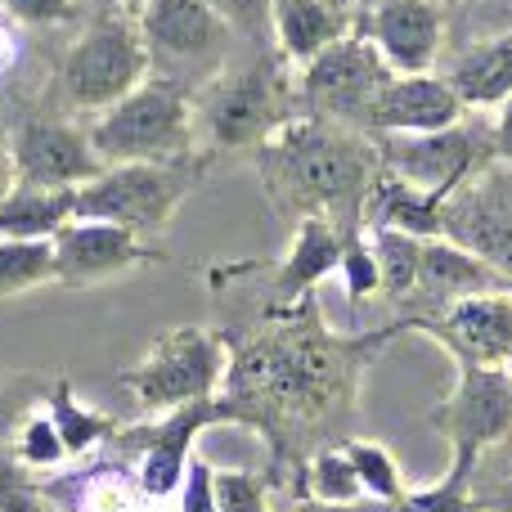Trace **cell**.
<instances>
[{"label":"cell","mask_w":512,"mask_h":512,"mask_svg":"<svg viewBox=\"0 0 512 512\" xmlns=\"http://www.w3.org/2000/svg\"><path fill=\"white\" fill-rule=\"evenodd\" d=\"M230 369L221 382V423H243L270 445V481L297 504L301 468L315 450L346 441L360 414V382L373 355L400 337L396 324L373 333H333L319 301L252 306L243 328H221Z\"/></svg>","instance_id":"6da1fadb"},{"label":"cell","mask_w":512,"mask_h":512,"mask_svg":"<svg viewBox=\"0 0 512 512\" xmlns=\"http://www.w3.org/2000/svg\"><path fill=\"white\" fill-rule=\"evenodd\" d=\"M265 198L292 225L306 216H324L342 234L364 230V198L382 171L378 144L364 131L324 117H292L252 153Z\"/></svg>","instance_id":"7a4b0ae2"},{"label":"cell","mask_w":512,"mask_h":512,"mask_svg":"<svg viewBox=\"0 0 512 512\" xmlns=\"http://www.w3.org/2000/svg\"><path fill=\"white\" fill-rule=\"evenodd\" d=\"M301 117L297 77L279 50H261L256 59L225 68L203 90H194V140L198 153H256L274 131Z\"/></svg>","instance_id":"3957f363"},{"label":"cell","mask_w":512,"mask_h":512,"mask_svg":"<svg viewBox=\"0 0 512 512\" xmlns=\"http://www.w3.org/2000/svg\"><path fill=\"white\" fill-rule=\"evenodd\" d=\"M153 77L149 50L135 14L126 9H95L72 36V45L59 54L50 86V104L72 117H95L126 99L135 86Z\"/></svg>","instance_id":"277c9868"},{"label":"cell","mask_w":512,"mask_h":512,"mask_svg":"<svg viewBox=\"0 0 512 512\" xmlns=\"http://www.w3.org/2000/svg\"><path fill=\"white\" fill-rule=\"evenodd\" d=\"M207 167H212L207 153H189L176 162H117L77 189V216L122 225L153 243L167 234L185 198L203 185Z\"/></svg>","instance_id":"5b68a950"},{"label":"cell","mask_w":512,"mask_h":512,"mask_svg":"<svg viewBox=\"0 0 512 512\" xmlns=\"http://www.w3.org/2000/svg\"><path fill=\"white\" fill-rule=\"evenodd\" d=\"M90 144L104 158V167L117 162H176L198 153L194 140V95L176 81L149 77L113 108L95 113L86 122Z\"/></svg>","instance_id":"8992f818"},{"label":"cell","mask_w":512,"mask_h":512,"mask_svg":"<svg viewBox=\"0 0 512 512\" xmlns=\"http://www.w3.org/2000/svg\"><path fill=\"white\" fill-rule=\"evenodd\" d=\"M225 369H230V342L221 328L180 324L153 337L149 351L122 373V387L140 414H171L180 405L221 396Z\"/></svg>","instance_id":"52a82bcc"},{"label":"cell","mask_w":512,"mask_h":512,"mask_svg":"<svg viewBox=\"0 0 512 512\" xmlns=\"http://www.w3.org/2000/svg\"><path fill=\"white\" fill-rule=\"evenodd\" d=\"M153 77L176 81L189 95L230 68L234 27L207 0H144L135 9Z\"/></svg>","instance_id":"ba28073f"},{"label":"cell","mask_w":512,"mask_h":512,"mask_svg":"<svg viewBox=\"0 0 512 512\" xmlns=\"http://www.w3.org/2000/svg\"><path fill=\"white\" fill-rule=\"evenodd\" d=\"M373 144H378V162L391 176L441 198V203L495 162L490 126L468 122V117L427 135H373Z\"/></svg>","instance_id":"9c48e42d"},{"label":"cell","mask_w":512,"mask_h":512,"mask_svg":"<svg viewBox=\"0 0 512 512\" xmlns=\"http://www.w3.org/2000/svg\"><path fill=\"white\" fill-rule=\"evenodd\" d=\"M432 423L445 436V445H450L445 477L468 486L481 454L512 432V369L508 364H495V369H459V382L436 405Z\"/></svg>","instance_id":"30bf717a"},{"label":"cell","mask_w":512,"mask_h":512,"mask_svg":"<svg viewBox=\"0 0 512 512\" xmlns=\"http://www.w3.org/2000/svg\"><path fill=\"white\" fill-rule=\"evenodd\" d=\"M391 77H396V72L387 68L378 45L364 32H351L337 45H328L324 54H315L306 68H297L301 113L360 131L364 108L373 104V95H378Z\"/></svg>","instance_id":"8fae6325"},{"label":"cell","mask_w":512,"mask_h":512,"mask_svg":"<svg viewBox=\"0 0 512 512\" xmlns=\"http://www.w3.org/2000/svg\"><path fill=\"white\" fill-rule=\"evenodd\" d=\"M9 144H14V176L18 185L41 189H81L104 171V158L90 144V131L72 113L45 104L23 108L9 122Z\"/></svg>","instance_id":"7c38bea8"},{"label":"cell","mask_w":512,"mask_h":512,"mask_svg":"<svg viewBox=\"0 0 512 512\" xmlns=\"http://www.w3.org/2000/svg\"><path fill=\"white\" fill-rule=\"evenodd\" d=\"M216 423H221V405H216V400H198V405H180V409H171V414H158L153 423L117 427L108 450L131 459L144 495L171 499L189 472L194 441Z\"/></svg>","instance_id":"4fadbf2b"},{"label":"cell","mask_w":512,"mask_h":512,"mask_svg":"<svg viewBox=\"0 0 512 512\" xmlns=\"http://www.w3.org/2000/svg\"><path fill=\"white\" fill-rule=\"evenodd\" d=\"M400 333H427L454 355L459 369H495L512 364V292L490 288L450 301L423 319H391Z\"/></svg>","instance_id":"5bb4252c"},{"label":"cell","mask_w":512,"mask_h":512,"mask_svg":"<svg viewBox=\"0 0 512 512\" xmlns=\"http://www.w3.org/2000/svg\"><path fill=\"white\" fill-rule=\"evenodd\" d=\"M54 248V283L63 288H99V283L126 279V274L144 270V265H162L167 252L158 243L140 239V234L122 230L108 221H68L50 239Z\"/></svg>","instance_id":"9a60e30c"},{"label":"cell","mask_w":512,"mask_h":512,"mask_svg":"<svg viewBox=\"0 0 512 512\" xmlns=\"http://www.w3.org/2000/svg\"><path fill=\"white\" fill-rule=\"evenodd\" d=\"M441 239L477 252L486 265L512 283V167H486L459 194L445 198V234Z\"/></svg>","instance_id":"2e32d148"},{"label":"cell","mask_w":512,"mask_h":512,"mask_svg":"<svg viewBox=\"0 0 512 512\" xmlns=\"http://www.w3.org/2000/svg\"><path fill=\"white\" fill-rule=\"evenodd\" d=\"M468 108L441 72H396L364 108V135H427L463 122Z\"/></svg>","instance_id":"e0dca14e"},{"label":"cell","mask_w":512,"mask_h":512,"mask_svg":"<svg viewBox=\"0 0 512 512\" xmlns=\"http://www.w3.org/2000/svg\"><path fill=\"white\" fill-rule=\"evenodd\" d=\"M360 32L378 45L391 72H432L445 50V9L436 0H373Z\"/></svg>","instance_id":"ac0fdd59"},{"label":"cell","mask_w":512,"mask_h":512,"mask_svg":"<svg viewBox=\"0 0 512 512\" xmlns=\"http://www.w3.org/2000/svg\"><path fill=\"white\" fill-rule=\"evenodd\" d=\"M346 239H351V234H342L333 221H324V216L297 221L283 261L261 279L252 301L256 306H297V301L315 297L319 283H324L328 274H337V265H342Z\"/></svg>","instance_id":"d6986e66"},{"label":"cell","mask_w":512,"mask_h":512,"mask_svg":"<svg viewBox=\"0 0 512 512\" xmlns=\"http://www.w3.org/2000/svg\"><path fill=\"white\" fill-rule=\"evenodd\" d=\"M355 9L360 0H270V45L292 68H306L328 45L360 32Z\"/></svg>","instance_id":"ffe728a7"},{"label":"cell","mask_w":512,"mask_h":512,"mask_svg":"<svg viewBox=\"0 0 512 512\" xmlns=\"http://www.w3.org/2000/svg\"><path fill=\"white\" fill-rule=\"evenodd\" d=\"M504 274L495 265H486L477 252L459 248L450 239H423V270H418V288L414 297L405 301V315L396 319H423V315H436L445 310L450 301L459 297H472V292H490V288H504Z\"/></svg>","instance_id":"44dd1931"},{"label":"cell","mask_w":512,"mask_h":512,"mask_svg":"<svg viewBox=\"0 0 512 512\" xmlns=\"http://www.w3.org/2000/svg\"><path fill=\"white\" fill-rule=\"evenodd\" d=\"M405 230L418 234V239H441L445 234V203L423 189L405 185L400 176H391L387 167L373 176L369 198H364V230Z\"/></svg>","instance_id":"7402d4cb"},{"label":"cell","mask_w":512,"mask_h":512,"mask_svg":"<svg viewBox=\"0 0 512 512\" xmlns=\"http://www.w3.org/2000/svg\"><path fill=\"white\" fill-rule=\"evenodd\" d=\"M50 504H59L63 512H153V504H162V499L144 495L135 468L104 463V468H95V472L59 481V486L50 490Z\"/></svg>","instance_id":"603a6c76"},{"label":"cell","mask_w":512,"mask_h":512,"mask_svg":"<svg viewBox=\"0 0 512 512\" xmlns=\"http://www.w3.org/2000/svg\"><path fill=\"white\" fill-rule=\"evenodd\" d=\"M445 81L463 99V108H499L504 99H512V32L463 50L450 63Z\"/></svg>","instance_id":"cb8c5ba5"},{"label":"cell","mask_w":512,"mask_h":512,"mask_svg":"<svg viewBox=\"0 0 512 512\" xmlns=\"http://www.w3.org/2000/svg\"><path fill=\"white\" fill-rule=\"evenodd\" d=\"M77 221V189H41L14 185L0 203V239H32L45 243Z\"/></svg>","instance_id":"d4e9b609"},{"label":"cell","mask_w":512,"mask_h":512,"mask_svg":"<svg viewBox=\"0 0 512 512\" xmlns=\"http://www.w3.org/2000/svg\"><path fill=\"white\" fill-rule=\"evenodd\" d=\"M45 414H50V423H54V432H59L68 459H81V454L104 450V445L117 436V427H122L117 418H108V414H99V409L81 405L77 387H72L68 378H54L50 396H45Z\"/></svg>","instance_id":"484cf974"},{"label":"cell","mask_w":512,"mask_h":512,"mask_svg":"<svg viewBox=\"0 0 512 512\" xmlns=\"http://www.w3.org/2000/svg\"><path fill=\"white\" fill-rule=\"evenodd\" d=\"M364 239H369L373 256H378L382 292L405 306L418 288V270H423V239H418V234H405V230H382V225L364 230Z\"/></svg>","instance_id":"4316f807"},{"label":"cell","mask_w":512,"mask_h":512,"mask_svg":"<svg viewBox=\"0 0 512 512\" xmlns=\"http://www.w3.org/2000/svg\"><path fill=\"white\" fill-rule=\"evenodd\" d=\"M301 499H319V504H360L364 499V486L355 477L351 459H346L342 441L337 445H324L306 459L301 468V486H297V504Z\"/></svg>","instance_id":"83f0119b"},{"label":"cell","mask_w":512,"mask_h":512,"mask_svg":"<svg viewBox=\"0 0 512 512\" xmlns=\"http://www.w3.org/2000/svg\"><path fill=\"white\" fill-rule=\"evenodd\" d=\"M342 450H346V459H351L355 477H360L364 499H378V504H400V499L409 495L405 472H400L396 454H391L387 445L364 441V436H346Z\"/></svg>","instance_id":"f1b7e54d"},{"label":"cell","mask_w":512,"mask_h":512,"mask_svg":"<svg viewBox=\"0 0 512 512\" xmlns=\"http://www.w3.org/2000/svg\"><path fill=\"white\" fill-rule=\"evenodd\" d=\"M54 283V248L50 239L32 243V239H0V301L5 297H23Z\"/></svg>","instance_id":"f546056e"},{"label":"cell","mask_w":512,"mask_h":512,"mask_svg":"<svg viewBox=\"0 0 512 512\" xmlns=\"http://www.w3.org/2000/svg\"><path fill=\"white\" fill-rule=\"evenodd\" d=\"M468 495L477 512H512V432L477 459L468 477Z\"/></svg>","instance_id":"4dcf8cb0"},{"label":"cell","mask_w":512,"mask_h":512,"mask_svg":"<svg viewBox=\"0 0 512 512\" xmlns=\"http://www.w3.org/2000/svg\"><path fill=\"white\" fill-rule=\"evenodd\" d=\"M212 490L221 512H274V481L256 468H212Z\"/></svg>","instance_id":"1f68e13d"},{"label":"cell","mask_w":512,"mask_h":512,"mask_svg":"<svg viewBox=\"0 0 512 512\" xmlns=\"http://www.w3.org/2000/svg\"><path fill=\"white\" fill-rule=\"evenodd\" d=\"M0 512H54L41 472L27 468L14 445H0Z\"/></svg>","instance_id":"d6a6232c"},{"label":"cell","mask_w":512,"mask_h":512,"mask_svg":"<svg viewBox=\"0 0 512 512\" xmlns=\"http://www.w3.org/2000/svg\"><path fill=\"white\" fill-rule=\"evenodd\" d=\"M14 454L27 463L32 472H41V477H50L54 468H63L68 463V450H63V441H59V432H54V423H50V414H45V405H36L32 414L23 418V427L14 432Z\"/></svg>","instance_id":"836d02e7"},{"label":"cell","mask_w":512,"mask_h":512,"mask_svg":"<svg viewBox=\"0 0 512 512\" xmlns=\"http://www.w3.org/2000/svg\"><path fill=\"white\" fill-rule=\"evenodd\" d=\"M50 387L54 378H45V373H0V445L14 441L23 418L36 405H45Z\"/></svg>","instance_id":"e575fe53"},{"label":"cell","mask_w":512,"mask_h":512,"mask_svg":"<svg viewBox=\"0 0 512 512\" xmlns=\"http://www.w3.org/2000/svg\"><path fill=\"white\" fill-rule=\"evenodd\" d=\"M337 274H342L346 297H351V301H369V297H378V292H382L378 256H373L369 239H364V230L346 239V248H342V265H337Z\"/></svg>","instance_id":"d590c367"},{"label":"cell","mask_w":512,"mask_h":512,"mask_svg":"<svg viewBox=\"0 0 512 512\" xmlns=\"http://www.w3.org/2000/svg\"><path fill=\"white\" fill-rule=\"evenodd\" d=\"M0 14L14 27H72L86 18L81 0H0Z\"/></svg>","instance_id":"8d00e7d4"},{"label":"cell","mask_w":512,"mask_h":512,"mask_svg":"<svg viewBox=\"0 0 512 512\" xmlns=\"http://www.w3.org/2000/svg\"><path fill=\"white\" fill-rule=\"evenodd\" d=\"M391 512H477V508H472V495L463 481L441 477L423 490H409L400 504H391Z\"/></svg>","instance_id":"74e56055"},{"label":"cell","mask_w":512,"mask_h":512,"mask_svg":"<svg viewBox=\"0 0 512 512\" xmlns=\"http://www.w3.org/2000/svg\"><path fill=\"white\" fill-rule=\"evenodd\" d=\"M207 5L234 27V36H248L261 50H274L270 45V0H207Z\"/></svg>","instance_id":"f35d334b"},{"label":"cell","mask_w":512,"mask_h":512,"mask_svg":"<svg viewBox=\"0 0 512 512\" xmlns=\"http://www.w3.org/2000/svg\"><path fill=\"white\" fill-rule=\"evenodd\" d=\"M176 512H221L216 508V490H212V463L207 459H189V472L176 490Z\"/></svg>","instance_id":"ab89813d"},{"label":"cell","mask_w":512,"mask_h":512,"mask_svg":"<svg viewBox=\"0 0 512 512\" xmlns=\"http://www.w3.org/2000/svg\"><path fill=\"white\" fill-rule=\"evenodd\" d=\"M490 135H495V158L512 167V99L499 104V117L490 122Z\"/></svg>","instance_id":"60d3db41"},{"label":"cell","mask_w":512,"mask_h":512,"mask_svg":"<svg viewBox=\"0 0 512 512\" xmlns=\"http://www.w3.org/2000/svg\"><path fill=\"white\" fill-rule=\"evenodd\" d=\"M292 512H391V504H378V499H360V504H319V499H301Z\"/></svg>","instance_id":"b9f144b4"},{"label":"cell","mask_w":512,"mask_h":512,"mask_svg":"<svg viewBox=\"0 0 512 512\" xmlns=\"http://www.w3.org/2000/svg\"><path fill=\"white\" fill-rule=\"evenodd\" d=\"M18 185L14 176V144H9V126H0V203H5V194Z\"/></svg>","instance_id":"7bdbcfd3"},{"label":"cell","mask_w":512,"mask_h":512,"mask_svg":"<svg viewBox=\"0 0 512 512\" xmlns=\"http://www.w3.org/2000/svg\"><path fill=\"white\" fill-rule=\"evenodd\" d=\"M14 59H18V27L0 14V77L14 68Z\"/></svg>","instance_id":"ee69618b"},{"label":"cell","mask_w":512,"mask_h":512,"mask_svg":"<svg viewBox=\"0 0 512 512\" xmlns=\"http://www.w3.org/2000/svg\"><path fill=\"white\" fill-rule=\"evenodd\" d=\"M81 5H95V9H126V14H135V9H140L144 0H81Z\"/></svg>","instance_id":"f6af8a7d"},{"label":"cell","mask_w":512,"mask_h":512,"mask_svg":"<svg viewBox=\"0 0 512 512\" xmlns=\"http://www.w3.org/2000/svg\"><path fill=\"white\" fill-rule=\"evenodd\" d=\"M508 369H512V364H508Z\"/></svg>","instance_id":"bcb514c9"}]
</instances>
